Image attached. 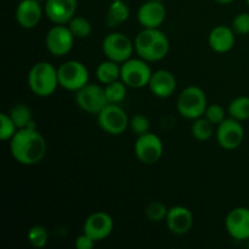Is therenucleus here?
Here are the masks:
<instances>
[{
  "mask_svg": "<svg viewBox=\"0 0 249 249\" xmlns=\"http://www.w3.org/2000/svg\"><path fill=\"white\" fill-rule=\"evenodd\" d=\"M10 151L19 164L33 165L45 156L46 141L34 126L18 129L10 140Z\"/></svg>",
  "mask_w": 249,
  "mask_h": 249,
  "instance_id": "obj_1",
  "label": "nucleus"
},
{
  "mask_svg": "<svg viewBox=\"0 0 249 249\" xmlns=\"http://www.w3.org/2000/svg\"><path fill=\"white\" fill-rule=\"evenodd\" d=\"M136 53L147 62H155L164 58L169 51V40L158 28H143L136 36Z\"/></svg>",
  "mask_w": 249,
  "mask_h": 249,
  "instance_id": "obj_2",
  "label": "nucleus"
},
{
  "mask_svg": "<svg viewBox=\"0 0 249 249\" xmlns=\"http://www.w3.org/2000/svg\"><path fill=\"white\" fill-rule=\"evenodd\" d=\"M28 85L36 96H50L55 92L57 85H60L57 70L45 61L36 63L28 73Z\"/></svg>",
  "mask_w": 249,
  "mask_h": 249,
  "instance_id": "obj_3",
  "label": "nucleus"
},
{
  "mask_svg": "<svg viewBox=\"0 0 249 249\" xmlns=\"http://www.w3.org/2000/svg\"><path fill=\"white\" fill-rule=\"evenodd\" d=\"M178 111L184 118L197 119L204 116L207 107V96L198 87H187L178 97Z\"/></svg>",
  "mask_w": 249,
  "mask_h": 249,
  "instance_id": "obj_4",
  "label": "nucleus"
},
{
  "mask_svg": "<svg viewBox=\"0 0 249 249\" xmlns=\"http://www.w3.org/2000/svg\"><path fill=\"white\" fill-rule=\"evenodd\" d=\"M147 61L142 58H129L121 66V79L126 87L140 89L148 85L152 75Z\"/></svg>",
  "mask_w": 249,
  "mask_h": 249,
  "instance_id": "obj_5",
  "label": "nucleus"
},
{
  "mask_svg": "<svg viewBox=\"0 0 249 249\" xmlns=\"http://www.w3.org/2000/svg\"><path fill=\"white\" fill-rule=\"evenodd\" d=\"M58 84L63 89L78 91L89 80V71L84 63L79 61H67L62 63L57 70Z\"/></svg>",
  "mask_w": 249,
  "mask_h": 249,
  "instance_id": "obj_6",
  "label": "nucleus"
},
{
  "mask_svg": "<svg viewBox=\"0 0 249 249\" xmlns=\"http://www.w3.org/2000/svg\"><path fill=\"white\" fill-rule=\"evenodd\" d=\"M99 125L105 133L121 135L129 126L128 116L117 104H108L97 113Z\"/></svg>",
  "mask_w": 249,
  "mask_h": 249,
  "instance_id": "obj_7",
  "label": "nucleus"
},
{
  "mask_svg": "<svg viewBox=\"0 0 249 249\" xmlns=\"http://www.w3.org/2000/svg\"><path fill=\"white\" fill-rule=\"evenodd\" d=\"M135 49L130 39L123 33H111L102 41V51L108 60L117 63H123L131 58Z\"/></svg>",
  "mask_w": 249,
  "mask_h": 249,
  "instance_id": "obj_8",
  "label": "nucleus"
},
{
  "mask_svg": "<svg viewBox=\"0 0 249 249\" xmlns=\"http://www.w3.org/2000/svg\"><path fill=\"white\" fill-rule=\"evenodd\" d=\"M75 102L83 111L97 114L105 106L108 105L105 88L97 84H89L75 91Z\"/></svg>",
  "mask_w": 249,
  "mask_h": 249,
  "instance_id": "obj_9",
  "label": "nucleus"
},
{
  "mask_svg": "<svg viewBox=\"0 0 249 249\" xmlns=\"http://www.w3.org/2000/svg\"><path fill=\"white\" fill-rule=\"evenodd\" d=\"M135 156L143 164H155L160 160L163 155L162 140L152 133H146L138 136L135 146H134Z\"/></svg>",
  "mask_w": 249,
  "mask_h": 249,
  "instance_id": "obj_10",
  "label": "nucleus"
},
{
  "mask_svg": "<svg viewBox=\"0 0 249 249\" xmlns=\"http://www.w3.org/2000/svg\"><path fill=\"white\" fill-rule=\"evenodd\" d=\"M245 139V129L240 121L232 118H226L218 125L216 130V141L225 150H235Z\"/></svg>",
  "mask_w": 249,
  "mask_h": 249,
  "instance_id": "obj_11",
  "label": "nucleus"
},
{
  "mask_svg": "<svg viewBox=\"0 0 249 249\" xmlns=\"http://www.w3.org/2000/svg\"><path fill=\"white\" fill-rule=\"evenodd\" d=\"M46 49L53 56H65L72 50L74 44V36L68 26L56 24L46 34Z\"/></svg>",
  "mask_w": 249,
  "mask_h": 249,
  "instance_id": "obj_12",
  "label": "nucleus"
},
{
  "mask_svg": "<svg viewBox=\"0 0 249 249\" xmlns=\"http://www.w3.org/2000/svg\"><path fill=\"white\" fill-rule=\"evenodd\" d=\"M229 235L237 241L249 240V208L237 207L229 212L225 219Z\"/></svg>",
  "mask_w": 249,
  "mask_h": 249,
  "instance_id": "obj_13",
  "label": "nucleus"
},
{
  "mask_svg": "<svg viewBox=\"0 0 249 249\" xmlns=\"http://www.w3.org/2000/svg\"><path fill=\"white\" fill-rule=\"evenodd\" d=\"M113 230V220L111 215L105 212H96L92 213L85 220L83 226V232L89 235L95 241H102L108 237Z\"/></svg>",
  "mask_w": 249,
  "mask_h": 249,
  "instance_id": "obj_14",
  "label": "nucleus"
},
{
  "mask_svg": "<svg viewBox=\"0 0 249 249\" xmlns=\"http://www.w3.org/2000/svg\"><path fill=\"white\" fill-rule=\"evenodd\" d=\"M167 16V10L163 1L148 0L140 6L138 19L143 28H160Z\"/></svg>",
  "mask_w": 249,
  "mask_h": 249,
  "instance_id": "obj_15",
  "label": "nucleus"
},
{
  "mask_svg": "<svg viewBox=\"0 0 249 249\" xmlns=\"http://www.w3.org/2000/svg\"><path fill=\"white\" fill-rule=\"evenodd\" d=\"M77 0H46L45 14L53 23L66 24L75 16Z\"/></svg>",
  "mask_w": 249,
  "mask_h": 249,
  "instance_id": "obj_16",
  "label": "nucleus"
},
{
  "mask_svg": "<svg viewBox=\"0 0 249 249\" xmlns=\"http://www.w3.org/2000/svg\"><path fill=\"white\" fill-rule=\"evenodd\" d=\"M165 221L170 232L174 235H185L194 225V215L186 207L175 206L168 211Z\"/></svg>",
  "mask_w": 249,
  "mask_h": 249,
  "instance_id": "obj_17",
  "label": "nucleus"
},
{
  "mask_svg": "<svg viewBox=\"0 0 249 249\" xmlns=\"http://www.w3.org/2000/svg\"><path fill=\"white\" fill-rule=\"evenodd\" d=\"M16 21L26 29L36 28L41 21L43 10L36 0H21L16 7Z\"/></svg>",
  "mask_w": 249,
  "mask_h": 249,
  "instance_id": "obj_18",
  "label": "nucleus"
},
{
  "mask_svg": "<svg viewBox=\"0 0 249 249\" xmlns=\"http://www.w3.org/2000/svg\"><path fill=\"white\" fill-rule=\"evenodd\" d=\"M151 92L155 96L165 99L172 96L177 89V79L174 74L167 70H158L152 73L150 83H148Z\"/></svg>",
  "mask_w": 249,
  "mask_h": 249,
  "instance_id": "obj_19",
  "label": "nucleus"
},
{
  "mask_svg": "<svg viewBox=\"0 0 249 249\" xmlns=\"http://www.w3.org/2000/svg\"><path fill=\"white\" fill-rule=\"evenodd\" d=\"M208 43L215 53H228L235 45V31L226 26L215 27L209 33Z\"/></svg>",
  "mask_w": 249,
  "mask_h": 249,
  "instance_id": "obj_20",
  "label": "nucleus"
},
{
  "mask_svg": "<svg viewBox=\"0 0 249 249\" xmlns=\"http://www.w3.org/2000/svg\"><path fill=\"white\" fill-rule=\"evenodd\" d=\"M129 15H130L129 7L123 0L112 1L108 7V11H107L106 23L109 27H118L129 18Z\"/></svg>",
  "mask_w": 249,
  "mask_h": 249,
  "instance_id": "obj_21",
  "label": "nucleus"
},
{
  "mask_svg": "<svg viewBox=\"0 0 249 249\" xmlns=\"http://www.w3.org/2000/svg\"><path fill=\"white\" fill-rule=\"evenodd\" d=\"M96 77L102 84H109L121 78V67L114 61L107 60L101 62L96 70Z\"/></svg>",
  "mask_w": 249,
  "mask_h": 249,
  "instance_id": "obj_22",
  "label": "nucleus"
},
{
  "mask_svg": "<svg viewBox=\"0 0 249 249\" xmlns=\"http://www.w3.org/2000/svg\"><path fill=\"white\" fill-rule=\"evenodd\" d=\"M10 117L14 121V123L16 124L17 129L33 126L32 125V123H33L32 122V111L26 105L18 104L12 107V109L10 111Z\"/></svg>",
  "mask_w": 249,
  "mask_h": 249,
  "instance_id": "obj_23",
  "label": "nucleus"
},
{
  "mask_svg": "<svg viewBox=\"0 0 249 249\" xmlns=\"http://www.w3.org/2000/svg\"><path fill=\"white\" fill-rule=\"evenodd\" d=\"M229 113L240 122L249 119V97L238 96L233 99L229 105Z\"/></svg>",
  "mask_w": 249,
  "mask_h": 249,
  "instance_id": "obj_24",
  "label": "nucleus"
},
{
  "mask_svg": "<svg viewBox=\"0 0 249 249\" xmlns=\"http://www.w3.org/2000/svg\"><path fill=\"white\" fill-rule=\"evenodd\" d=\"M191 131L195 139L199 141H207L213 135L214 124L211 123L206 117L204 118L199 117V118L195 119L194 124L191 126Z\"/></svg>",
  "mask_w": 249,
  "mask_h": 249,
  "instance_id": "obj_25",
  "label": "nucleus"
},
{
  "mask_svg": "<svg viewBox=\"0 0 249 249\" xmlns=\"http://www.w3.org/2000/svg\"><path fill=\"white\" fill-rule=\"evenodd\" d=\"M68 28L74 38L85 39L91 34V24L83 16H74L68 22Z\"/></svg>",
  "mask_w": 249,
  "mask_h": 249,
  "instance_id": "obj_26",
  "label": "nucleus"
},
{
  "mask_svg": "<svg viewBox=\"0 0 249 249\" xmlns=\"http://www.w3.org/2000/svg\"><path fill=\"white\" fill-rule=\"evenodd\" d=\"M126 85L122 80H116L113 83L106 84L105 87V92L108 104H118L123 101L124 97L126 96Z\"/></svg>",
  "mask_w": 249,
  "mask_h": 249,
  "instance_id": "obj_27",
  "label": "nucleus"
},
{
  "mask_svg": "<svg viewBox=\"0 0 249 249\" xmlns=\"http://www.w3.org/2000/svg\"><path fill=\"white\" fill-rule=\"evenodd\" d=\"M27 238H28V242L32 247L43 248L45 247L49 240L48 230H46L44 226L36 225L33 226V228L29 229Z\"/></svg>",
  "mask_w": 249,
  "mask_h": 249,
  "instance_id": "obj_28",
  "label": "nucleus"
},
{
  "mask_svg": "<svg viewBox=\"0 0 249 249\" xmlns=\"http://www.w3.org/2000/svg\"><path fill=\"white\" fill-rule=\"evenodd\" d=\"M17 130L18 129L10 117V114H0V139L2 141L11 140L15 134L17 133Z\"/></svg>",
  "mask_w": 249,
  "mask_h": 249,
  "instance_id": "obj_29",
  "label": "nucleus"
},
{
  "mask_svg": "<svg viewBox=\"0 0 249 249\" xmlns=\"http://www.w3.org/2000/svg\"><path fill=\"white\" fill-rule=\"evenodd\" d=\"M169 209L165 207V204H163L162 202H151L150 204L146 208V216L150 219L151 221H162L167 218V214Z\"/></svg>",
  "mask_w": 249,
  "mask_h": 249,
  "instance_id": "obj_30",
  "label": "nucleus"
},
{
  "mask_svg": "<svg viewBox=\"0 0 249 249\" xmlns=\"http://www.w3.org/2000/svg\"><path fill=\"white\" fill-rule=\"evenodd\" d=\"M204 117L208 119L211 123H213L214 125H219L223 121H225V109L224 107H221L220 105L214 104L211 106L207 107L206 112H204Z\"/></svg>",
  "mask_w": 249,
  "mask_h": 249,
  "instance_id": "obj_31",
  "label": "nucleus"
},
{
  "mask_svg": "<svg viewBox=\"0 0 249 249\" xmlns=\"http://www.w3.org/2000/svg\"><path fill=\"white\" fill-rule=\"evenodd\" d=\"M129 125H130L133 133L138 136L143 135V134L150 131V121L145 116H142V114H136V116H134L131 118Z\"/></svg>",
  "mask_w": 249,
  "mask_h": 249,
  "instance_id": "obj_32",
  "label": "nucleus"
},
{
  "mask_svg": "<svg viewBox=\"0 0 249 249\" xmlns=\"http://www.w3.org/2000/svg\"><path fill=\"white\" fill-rule=\"evenodd\" d=\"M232 29L235 33L241 34V36H247L249 34V14L248 12H242L238 14L232 21Z\"/></svg>",
  "mask_w": 249,
  "mask_h": 249,
  "instance_id": "obj_33",
  "label": "nucleus"
},
{
  "mask_svg": "<svg viewBox=\"0 0 249 249\" xmlns=\"http://www.w3.org/2000/svg\"><path fill=\"white\" fill-rule=\"evenodd\" d=\"M96 241L90 237L89 235L83 232L82 235L75 238V248L77 249H92Z\"/></svg>",
  "mask_w": 249,
  "mask_h": 249,
  "instance_id": "obj_34",
  "label": "nucleus"
},
{
  "mask_svg": "<svg viewBox=\"0 0 249 249\" xmlns=\"http://www.w3.org/2000/svg\"><path fill=\"white\" fill-rule=\"evenodd\" d=\"M215 1H218L219 4H230V2L235 1V0H215Z\"/></svg>",
  "mask_w": 249,
  "mask_h": 249,
  "instance_id": "obj_35",
  "label": "nucleus"
},
{
  "mask_svg": "<svg viewBox=\"0 0 249 249\" xmlns=\"http://www.w3.org/2000/svg\"><path fill=\"white\" fill-rule=\"evenodd\" d=\"M157 1H165V0H157Z\"/></svg>",
  "mask_w": 249,
  "mask_h": 249,
  "instance_id": "obj_36",
  "label": "nucleus"
},
{
  "mask_svg": "<svg viewBox=\"0 0 249 249\" xmlns=\"http://www.w3.org/2000/svg\"><path fill=\"white\" fill-rule=\"evenodd\" d=\"M246 1H247V4L249 5V0H246Z\"/></svg>",
  "mask_w": 249,
  "mask_h": 249,
  "instance_id": "obj_37",
  "label": "nucleus"
},
{
  "mask_svg": "<svg viewBox=\"0 0 249 249\" xmlns=\"http://www.w3.org/2000/svg\"><path fill=\"white\" fill-rule=\"evenodd\" d=\"M113 1H118V0H113Z\"/></svg>",
  "mask_w": 249,
  "mask_h": 249,
  "instance_id": "obj_38",
  "label": "nucleus"
},
{
  "mask_svg": "<svg viewBox=\"0 0 249 249\" xmlns=\"http://www.w3.org/2000/svg\"><path fill=\"white\" fill-rule=\"evenodd\" d=\"M248 241H249V240H248Z\"/></svg>",
  "mask_w": 249,
  "mask_h": 249,
  "instance_id": "obj_39",
  "label": "nucleus"
}]
</instances>
